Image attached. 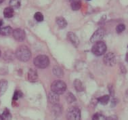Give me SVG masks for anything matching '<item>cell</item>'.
Returning <instances> with one entry per match:
<instances>
[{"label": "cell", "instance_id": "cell-1", "mask_svg": "<svg viewBox=\"0 0 128 120\" xmlns=\"http://www.w3.org/2000/svg\"><path fill=\"white\" fill-rule=\"evenodd\" d=\"M15 55L20 61L27 62L31 57V52L27 46H21L18 48L16 51Z\"/></svg>", "mask_w": 128, "mask_h": 120}, {"label": "cell", "instance_id": "cell-2", "mask_svg": "<svg viewBox=\"0 0 128 120\" xmlns=\"http://www.w3.org/2000/svg\"><path fill=\"white\" fill-rule=\"evenodd\" d=\"M34 65L39 69H46L50 65L49 58L46 55H39L34 59Z\"/></svg>", "mask_w": 128, "mask_h": 120}, {"label": "cell", "instance_id": "cell-3", "mask_svg": "<svg viewBox=\"0 0 128 120\" xmlns=\"http://www.w3.org/2000/svg\"><path fill=\"white\" fill-rule=\"evenodd\" d=\"M106 49H107V47L104 42L99 41V42H96V44L94 45L92 48V52L94 55L97 56H100L104 54L106 51Z\"/></svg>", "mask_w": 128, "mask_h": 120}, {"label": "cell", "instance_id": "cell-4", "mask_svg": "<svg viewBox=\"0 0 128 120\" xmlns=\"http://www.w3.org/2000/svg\"><path fill=\"white\" fill-rule=\"evenodd\" d=\"M51 90L58 94H62L66 90V85L62 80H56L52 83Z\"/></svg>", "mask_w": 128, "mask_h": 120}, {"label": "cell", "instance_id": "cell-5", "mask_svg": "<svg viewBox=\"0 0 128 120\" xmlns=\"http://www.w3.org/2000/svg\"><path fill=\"white\" fill-rule=\"evenodd\" d=\"M66 118L70 120H78L81 118V111L76 106L68 108L66 111Z\"/></svg>", "mask_w": 128, "mask_h": 120}, {"label": "cell", "instance_id": "cell-6", "mask_svg": "<svg viewBox=\"0 0 128 120\" xmlns=\"http://www.w3.org/2000/svg\"><path fill=\"white\" fill-rule=\"evenodd\" d=\"M105 31L102 28H100L96 31L92 37L90 38V42L92 43H96V42L101 41L102 38L104 37Z\"/></svg>", "mask_w": 128, "mask_h": 120}, {"label": "cell", "instance_id": "cell-7", "mask_svg": "<svg viewBox=\"0 0 128 120\" xmlns=\"http://www.w3.org/2000/svg\"><path fill=\"white\" fill-rule=\"evenodd\" d=\"M103 61L105 65L109 66V67H112V66L114 65L116 63V57H115L114 54L112 53V52H108V53L106 54L103 58Z\"/></svg>", "mask_w": 128, "mask_h": 120}, {"label": "cell", "instance_id": "cell-8", "mask_svg": "<svg viewBox=\"0 0 128 120\" xmlns=\"http://www.w3.org/2000/svg\"><path fill=\"white\" fill-rule=\"evenodd\" d=\"M12 33H13L14 38L18 42H22L25 39V33L23 30H22L20 29H15V30L12 31Z\"/></svg>", "mask_w": 128, "mask_h": 120}, {"label": "cell", "instance_id": "cell-9", "mask_svg": "<svg viewBox=\"0 0 128 120\" xmlns=\"http://www.w3.org/2000/svg\"><path fill=\"white\" fill-rule=\"evenodd\" d=\"M67 39L69 40L74 47L77 48L79 45V40L78 37L72 32H68L67 33Z\"/></svg>", "mask_w": 128, "mask_h": 120}, {"label": "cell", "instance_id": "cell-10", "mask_svg": "<svg viewBox=\"0 0 128 120\" xmlns=\"http://www.w3.org/2000/svg\"><path fill=\"white\" fill-rule=\"evenodd\" d=\"M48 100L51 103V104H56L58 103L59 100H60V98H59V94L54 92L53 91H52L48 94Z\"/></svg>", "mask_w": 128, "mask_h": 120}, {"label": "cell", "instance_id": "cell-11", "mask_svg": "<svg viewBox=\"0 0 128 120\" xmlns=\"http://www.w3.org/2000/svg\"><path fill=\"white\" fill-rule=\"evenodd\" d=\"M38 79V74L37 71L33 69H29L28 72V79L30 82H35Z\"/></svg>", "mask_w": 128, "mask_h": 120}, {"label": "cell", "instance_id": "cell-12", "mask_svg": "<svg viewBox=\"0 0 128 120\" xmlns=\"http://www.w3.org/2000/svg\"><path fill=\"white\" fill-rule=\"evenodd\" d=\"M62 106L58 104V102L56 104H54L52 106V112L54 113V115H55L56 117L60 116L62 114Z\"/></svg>", "mask_w": 128, "mask_h": 120}, {"label": "cell", "instance_id": "cell-13", "mask_svg": "<svg viewBox=\"0 0 128 120\" xmlns=\"http://www.w3.org/2000/svg\"><path fill=\"white\" fill-rule=\"evenodd\" d=\"M12 29L11 27L7 26L5 27L0 28V35H4V36H8L12 33Z\"/></svg>", "mask_w": 128, "mask_h": 120}, {"label": "cell", "instance_id": "cell-14", "mask_svg": "<svg viewBox=\"0 0 128 120\" xmlns=\"http://www.w3.org/2000/svg\"><path fill=\"white\" fill-rule=\"evenodd\" d=\"M56 24L60 29H64L67 26V22L62 17H58L56 19Z\"/></svg>", "mask_w": 128, "mask_h": 120}, {"label": "cell", "instance_id": "cell-15", "mask_svg": "<svg viewBox=\"0 0 128 120\" xmlns=\"http://www.w3.org/2000/svg\"><path fill=\"white\" fill-rule=\"evenodd\" d=\"M14 9L11 7H8L6 8H5L4 10V15L5 18L7 19H10L14 16Z\"/></svg>", "mask_w": 128, "mask_h": 120}, {"label": "cell", "instance_id": "cell-16", "mask_svg": "<svg viewBox=\"0 0 128 120\" xmlns=\"http://www.w3.org/2000/svg\"><path fill=\"white\" fill-rule=\"evenodd\" d=\"M8 88V81L6 79H2L0 81V96H2Z\"/></svg>", "mask_w": 128, "mask_h": 120}, {"label": "cell", "instance_id": "cell-17", "mask_svg": "<svg viewBox=\"0 0 128 120\" xmlns=\"http://www.w3.org/2000/svg\"><path fill=\"white\" fill-rule=\"evenodd\" d=\"M71 8L73 10H79L82 6V3L80 0H70Z\"/></svg>", "mask_w": 128, "mask_h": 120}, {"label": "cell", "instance_id": "cell-18", "mask_svg": "<svg viewBox=\"0 0 128 120\" xmlns=\"http://www.w3.org/2000/svg\"><path fill=\"white\" fill-rule=\"evenodd\" d=\"M74 86L75 90H77V92H82L84 91V85L82 84V81L79 79H75L74 81Z\"/></svg>", "mask_w": 128, "mask_h": 120}, {"label": "cell", "instance_id": "cell-19", "mask_svg": "<svg viewBox=\"0 0 128 120\" xmlns=\"http://www.w3.org/2000/svg\"><path fill=\"white\" fill-rule=\"evenodd\" d=\"M110 96L108 95H104V96H102L98 98V102H99L100 104H103V105H106V104H108V102L109 101Z\"/></svg>", "mask_w": 128, "mask_h": 120}, {"label": "cell", "instance_id": "cell-20", "mask_svg": "<svg viewBox=\"0 0 128 120\" xmlns=\"http://www.w3.org/2000/svg\"><path fill=\"white\" fill-rule=\"evenodd\" d=\"M53 73L56 77H62L63 76V75H64L62 69H61L60 67H58V66H56V67H54Z\"/></svg>", "mask_w": 128, "mask_h": 120}, {"label": "cell", "instance_id": "cell-21", "mask_svg": "<svg viewBox=\"0 0 128 120\" xmlns=\"http://www.w3.org/2000/svg\"><path fill=\"white\" fill-rule=\"evenodd\" d=\"M10 6L13 9H17L20 6V0H10Z\"/></svg>", "mask_w": 128, "mask_h": 120}, {"label": "cell", "instance_id": "cell-22", "mask_svg": "<svg viewBox=\"0 0 128 120\" xmlns=\"http://www.w3.org/2000/svg\"><path fill=\"white\" fill-rule=\"evenodd\" d=\"M4 58L7 61H12L14 59V53L12 51H7L5 52Z\"/></svg>", "mask_w": 128, "mask_h": 120}, {"label": "cell", "instance_id": "cell-23", "mask_svg": "<svg viewBox=\"0 0 128 120\" xmlns=\"http://www.w3.org/2000/svg\"><path fill=\"white\" fill-rule=\"evenodd\" d=\"M1 117L2 119H12V115H11L10 112L8 108H6L4 111L2 115H1Z\"/></svg>", "mask_w": 128, "mask_h": 120}, {"label": "cell", "instance_id": "cell-24", "mask_svg": "<svg viewBox=\"0 0 128 120\" xmlns=\"http://www.w3.org/2000/svg\"><path fill=\"white\" fill-rule=\"evenodd\" d=\"M66 100L68 103H72L73 102L76 101V98L74 95L72 94L71 92L67 93V94L66 96Z\"/></svg>", "mask_w": 128, "mask_h": 120}, {"label": "cell", "instance_id": "cell-25", "mask_svg": "<svg viewBox=\"0 0 128 120\" xmlns=\"http://www.w3.org/2000/svg\"><path fill=\"white\" fill-rule=\"evenodd\" d=\"M34 18L37 22H42L44 21V15L41 12H36L34 15Z\"/></svg>", "mask_w": 128, "mask_h": 120}, {"label": "cell", "instance_id": "cell-26", "mask_svg": "<svg viewBox=\"0 0 128 120\" xmlns=\"http://www.w3.org/2000/svg\"><path fill=\"white\" fill-rule=\"evenodd\" d=\"M22 96V93L21 91H18V90H16L14 94V96H13V100H17L21 98Z\"/></svg>", "mask_w": 128, "mask_h": 120}, {"label": "cell", "instance_id": "cell-27", "mask_svg": "<svg viewBox=\"0 0 128 120\" xmlns=\"http://www.w3.org/2000/svg\"><path fill=\"white\" fill-rule=\"evenodd\" d=\"M126 29V26L124 25V24H120L119 25L117 26L116 28V31L118 33H121L123 31H124Z\"/></svg>", "mask_w": 128, "mask_h": 120}, {"label": "cell", "instance_id": "cell-28", "mask_svg": "<svg viewBox=\"0 0 128 120\" xmlns=\"http://www.w3.org/2000/svg\"><path fill=\"white\" fill-rule=\"evenodd\" d=\"M92 119H106V117L103 115H102L101 113H97L94 115V116L92 117Z\"/></svg>", "mask_w": 128, "mask_h": 120}, {"label": "cell", "instance_id": "cell-29", "mask_svg": "<svg viewBox=\"0 0 128 120\" xmlns=\"http://www.w3.org/2000/svg\"><path fill=\"white\" fill-rule=\"evenodd\" d=\"M108 88H109V91H110V94H111L112 96H113V95H114V90H113V87H112V85L110 86Z\"/></svg>", "mask_w": 128, "mask_h": 120}, {"label": "cell", "instance_id": "cell-30", "mask_svg": "<svg viewBox=\"0 0 128 120\" xmlns=\"http://www.w3.org/2000/svg\"><path fill=\"white\" fill-rule=\"evenodd\" d=\"M3 25V21L0 19V28L2 27V26Z\"/></svg>", "mask_w": 128, "mask_h": 120}, {"label": "cell", "instance_id": "cell-31", "mask_svg": "<svg viewBox=\"0 0 128 120\" xmlns=\"http://www.w3.org/2000/svg\"><path fill=\"white\" fill-rule=\"evenodd\" d=\"M5 0H0V4H2L4 2Z\"/></svg>", "mask_w": 128, "mask_h": 120}, {"label": "cell", "instance_id": "cell-32", "mask_svg": "<svg viewBox=\"0 0 128 120\" xmlns=\"http://www.w3.org/2000/svg\"><path fill=\"white\" fill-rule=\"evenodd\" d=\"M0 56H1V51H0Z\"/></svg>", "mask_w": 128, "mask_h": 120}, {"label": "cell", "instance_id": "cell-33", "mask_svg": "<svg viewBox=\"0 0 128 120\" xmlns=\"http://www.w3.org/2000/svg\"><path fill=\"white\" fill-rule=\"evenodd\" d=\"M87 1H91V0H87Z\"/></svg>", "mask_w": 128, "mask_h": 120}]
</instances>
